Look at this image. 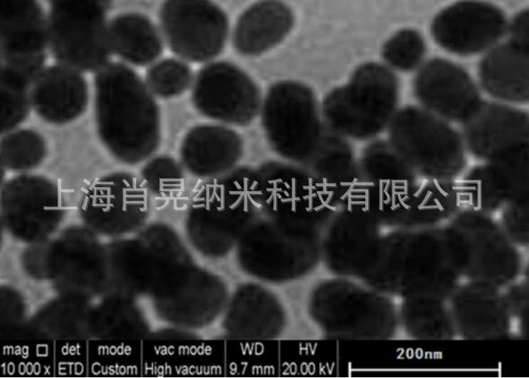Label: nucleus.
<instances>
[{
  "label": "nucleus",
  "instance_id": "obj_1",
  "mask_svg": "<svg viewBox=\"0 0 529 378\" xmlns=\"http://www.w3.org/2000/svg\"><path fill=\"white\" fill-rule=\"evenodd\" d=\"M95 119L101 142L122 163H139L159 146L157 102L139 75L122 63H109L97 71Z\"/></svg>",
  "mask_w": 529,
  "mask_h": 378
},
{
  "label": "nucleus",
  "instance_id": "obj_2",
  "mask_svg": "<svg viewBox=\"0 0 529 378\" xmlns=\"http://www.w3.org/2000/svg\"><path fill=\"white\" fill-rule=\"evenodd\" d=\"M397 97L394 75L383 65L367 63L356 70L346 85L327 96L323 114L332 132L367 139L393 119Z\"/></svg>",
  "mask_w": 529,
  "mask_h": 378
},
{
  "label": "nucleus",
  "instance_id": "obj_3",
  "mask_svg": "<svg viewBox=\"0 0 529 378\" xmlns=\"http://www.w3.org/2000/svg\"><path fill=\"white\" fill-rule=\"evenodd\" d=\"M108 4L105 1H51L48 45L60 64L79 72H97L109 63Z\"/></svg>",
  "mask_w": 529,
  "mask_h": 378
},
{
  "label": "nucleus",
  "instance_id": "obj_4",
  "mask_svg": "<svg viewBox=\"0 0 529 378\" xmlns=\"http://www.w3.org/2000/svg\"><path fill=\"white\" fill-rule=\"evenodd\" d=\"M262 122L273 149L291 161L306 163L323 134L313 92L295 82H277L270 88Z\"/></svg>",
  "mask_w": 529,
  "mask_h": 378
},
{
  "label": "nucleus",
  "instance_id": "obj_5",
  "mask_svg": "<svg viewBox=\"0 0 529 378\" xmlns=\"http://www.w3.org/2000/svg\"><path fill=\"white\" fill-rule=\"evenodd\" d=\"M261 177L263 206L281 222L312 229L336 212L339 200L306 169L271 164Z\"/></svg>",
  "mask_w": 529,
  "mask_h": 378
},
{
  "label": "nucleus",
  "instance_id": "obj_6",
  "mask_svg": "<svg viewBox=\"0 0 529 378\" xmlns=\"http://www.w3.org/2000/svg\"><path fill=\"white\" fill-rule=\"evenodd\" d=\"M159 18L171 50L187 60H209L224 48L228 18L212 2L167 1L161 7Z\"/></svg>",
  "mask_w": 529,
  "mask_h": 378
},
{
  "label": "nucleus",
  "instance_id": "obj_7",
  "mask_svg": "<svg viewBox=\"0 0 529 378\" xmlns=\"http://www.w3.org/2000/svg\"><path fill=\"white\" fill-rule=\"evenodd\" d=\"M392 120L391 145L407 163L443 171L453 169L462 161L457 134L429 113L408 107Z\"/></svg>",
  "mask_w": 529,
  "mask_h": 378
},
{
  "label": "nucleus",
  "instance_id": "obj_8",
  "mask_svg": "<svg viewBox=\"0 0 529 378\" xmlns=\"http://www.w3.org/2000/svg\"><path fill=\"white\" fill-rule=\"evenodd\" d=\"M192 99L204 115L239 126L253 120L261 103L254 82L243 70L226 62L209 64L199 71Z\"/></svg>",
  "mask_w": 529,
  "mask_h": 378
},
{
  "label": "nucleus",
  "instance_id": "obj_9",
  "mask_svg": "<svg viewBox=\"0 0 529 378\" xmlns=\"http://www.w3.org/2000/svg\"><path fill=\"white\" fill-rule=\"evenodd\" d=\"M1 55L4 65L31 83L43 69L48 45V23L35 1L0 2Z\"/></svg>",
  "mask_w": 529,
  "mask_h": 378
},
{
  "label": "nucleus",
  "instance_id": "obj_10",
  "mask_svg": "<svg viewBox=\"0 0 529 378\" xmlns=\"http://www.w3.org/2000/svg\"><path fill=\"white\" fill-rule=\"evenodd\" d=\"M80 211L93 227L108 233L120 232L147 215L148 190L133 174L110 173L85 191Z\"/></svg>",
  "mask_w": 529,
  "mask_h": 378
},
{
  "label": "nucleus",
  "instance_id": "obj_11",
  "mask_svg": "<svg viewBox=\"0 0 529 378\" xmlns=\"http://www.w3.org/2000/svg\"><path fill=\"white\" fill-rule=\"evenodd\" d=\"M64 208L58 187L41 176L20 174L1 189V212L12 230L23 237L40 236L51 229Z\"/></svg>",
  "mask_w": 529,
  "mask_h": 378
},
{
  "label": "nucleus",
  "instance_id": "obj_12",
  "mask_svg": "<svg viewBox=\"0 0 529 378\" xmlns=\"http://www.w3.org/2000/svg\"><path fill=\"white\" fill-rule=\"evenodd\" d=\"M507 21L498 7L485 2L461 1L439 13L431 25L436 43L462 55L493 45L505 33Z\"/></svg>",
  "mask_w": 529,
  "mask_h": 378
},
{
  "label": "nucleus",
  "instance_id": "obj_13",
  "mask_svg": "<svg viewBox=\"0 0 529 378\" xmlns=\"http://www.w3.org/2000/svg\"><path fill=\"white\" fill-rule=\"evenodd\" d=\"M375 303L356 285L332 281L315 291L311 310L314 319L330 335L356 338L374 331L380 320Z\"/></svg>",
  "mask_w": 529,
  "mask_h": 378
},
{
  "label": "nucleus",
  "instance_id": "obj_14",
  "mask_svg": "<svg viewBox=\"0 0 529 378\" xmlns=\"http://www.w3.org/2000/svg\"><path fill=\"white\" fill-rule=\"evenodd\" d=\"M414 91L426 107L453 119H467L481 104L478 91L468 73L442 58H434L421 68Z\"/></svg>",
  "mask_w": 529,
  "mask_h": 378
},
{
  "label": "nucleus",
  "instance_id": "obj_15",
  "mask_svg": "<svg viewBox=\"0 0 529 378\" xmlns=\"http://www.w3.org/2000/svg\"><path fill=\"white\" fill-rule=\"evenodd\" d=\"M31 106L44 121L64 124L86 109L88 90L79 71L59 64L43 68L33 82Z\"/></svg>",
  "mask_w": 529,
  "mask_h": 378
},
{
  "label": "nucleus",
  "instance_id": "obj_16",
  "mask_svg": "<svg viewBox=\"0 0 529 378\" xmlns=\"http://www.w3.org/2000/svg\"><path fill=\"white\" fill-rule=\"evenodd\" d=\"M370 217L347 207L330 225L324 243V257L334 271L363 274L370 269L377 249Z\"/></svg>",
  "mask_w": 529,
  "mask_h": 378
},
{
  "label": "nucleus",
  "instance_id": "obj_17",
  "mask_svg": "<svg viewBox=\"0 0 529 378\" xmlns=\"http://www.w3.org/2000/svg\"><path fill=\"white\" fill-rule=\"evenodd\" d=\"M466 135L476 154L494 158L527 144V117L502 104L481 103L467 119Z\"/></svg>",
  "mask_w": 529,
  "mask_h": 378
},
{
  "label": "nucleus",
  "instance_id": "obj_18",
  "mask_svg": "<svg viewBox=\"0 0 529 378\" xmlns=\"http://www.w3.org/2000/svg\"><path fill=\"white\" fill-rule=\"evenodd\" d=\"M243 145L234 131L222 126L204 125L192 129L182 146L186 168L199 176L224 173L239 159Z\"/></svg>",
  "mask_w": 529,
  "mask_h": 378
},
{
  "label": "nucleus",
  "instance_id": "obj_19",
  "mask_svg": "<svg viewBox=\"0 0 529 378\" xmlns=\"http://www.w3.org/2000/svg\"><path fill=\"white\" fill-rule=\"evenodd\" d=\"M293 23L290 9L276 1L258 2L247 9L236 24L233 43L245 55L261 54L279 43Z\"/></svg>",
  "mask_w": 529,
  "mask_h": 378
},
{
  "label": "nucleus",
  "instance_id": "obj_20",
  "mask_svg": "<svg viewBox=\"0 0 529 378\" xmlns=\"http://www.w3.org/2000/svg\"><path fill=\"white\" fill-rule=\"evenodd\" d=\"M479 76L492 96L509 102H526L528 48L511 40L495 47L482 60Z\"/></svg>",
  "mask_w": 529,
  "mask_h": 378
},
{
  "label": "nucleus",
  "instance_id": "obj_21",
  "mask_svg": "<svg viewBox=\"0 0 529 378\" xmlns=\"http://www.w3.org/2000/svg\"><path fill=\"white\" fill-rule=\"evenodd\" d=\"M323 134L315 152L307 161V170L339 201L345 200L353 188L361 182L359 166L343 137L332 132Z\"/></svg>",
  "mask_w": 529,
  "mask_h": 378
},
{
  "label": "nucleus",
  "instance_id": "obj_22",
  "mask_svg": "<svg viewBox=\"0 0 529 378\" xmlns=\"http://www.w3.org/2000/svg\"><path fill=\"white\" fill-rule=\"evenodd\" d=\"M111 50L125 61L144 66L162 53L159 32L147 16L136 13L120 14L108 24Z\"/></svg>",
  "mask_w": 529,
  "mask_h": 378
},
{
  "label": "nucleus",
  "instance_id": "obj_23",
  "mask_svg": "<svg viewBox=\"0 0 529 378\" xmlns=\"http://www.w3.org/2000/svg\"><path fill=\"white\" fill-rule=\"evenodd\" d=\"M46 155L43 137L31 129L13 130L1 140V165L16 172H26L41 163Z\"/></svg>",
  "mask_w": 529,
  "mask_h": 378
},
{
  "label": "nucleus",
  "instance_id": "obj_24",
  "mask_svg": "<svg viewBox=\"0 0 529 378\" xmlns=\"http://www.w3.org/2000/svg\"><path fill=\"white\" fill-rule=\"evenodd\" d=\"M1 134L14 130L28 115L31 82L19 72L3 65L1 68Z\"/></svg>",
  "mask_w": 529,
  "mask_h": 378
},
{
  "label": "nucleus",
  "instance_id": "obj_25",
  "mask_svg": "<svg viewBox=\"0 0 529 378\" xmlns=\"http://www.w3.org/2000/svg\"><path fill=\"white\" fill-rule=\"evenodd\" d=\"M192 79L191 69L184 62L167 58L148 69L146 85L152 94L169 98L184 92L190 85Z\"/></svg>",
  "mask_w": 529,
  "mask_h": 378
},
{
  "label": "nucleus",
  "instance_id": "obj_26",
  "mask_svg": "<svg viewBox=\"0 0 529 378\" xmlns=\"http://www.w3.org/2000/svg\"><path fill=\"white\" fill-rule=\"evenodd\" d=\"M425 52L422 36L415 30H401L384 44L382 54L384 60L393 68L409 71L421 62Z\"/></svg>",
  "mask_w": 529,
  "mask_h": 378
},
{
  "label": "nucleus",
  "instance_id": "obj_27",
  "mask_svg": "<svg viewBox=\"0 0 529 378\" xmlns=\"http://www.w3.org/2000/svg\"><path fill=\"white\" fill-rule=\"evenodd\" d=\"M179 170L168 157H157L148 162L142 171V183L147 190L158 196L170 195L174 188V172Z\"/></svg>",
  "mask_w": 529,
  "mask_h": 378
},
{
  "label": "nucleus",
  "instance_id": "obj_28",
  "mask_svg": "<svg viewBox=\"0 0 529 378\" xmlns=\"http://www.w3.org/2000/svg\"><path fill=\"white\" fill-rule=\"evenodd\" d=\"M510 34L513 41L528 48V11L518 14L510 25Z\"/></svg>",
  "mask_w": 529,
  "mask_h": 378
}]
</instances>
